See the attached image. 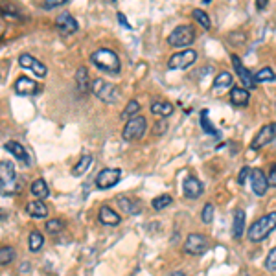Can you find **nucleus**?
<instances>
[{"label": "nucleus", "mask_w": 276, "mask_h": 276, "mask_svg": "<svg viewBox=\"0 0 276 276\" xmlns=\"http://www.w3.org/2000/svg\"><path fill=\"white\" fill-rule=\"evenodd\" d=\"M90 61L98 70L105 72V74L118 76L120 70H122V63H120L118 54L113 50H109V48H100V50H96L90 56Z\"/></svg>", "instance_id": "1"}, {"label": "nucleus", "mask_w": 276, "mask_h": 276, "mask_svg": "<svg viewBox=\"0 0 276 276\" xmlns=\"http://www.w3.org/2000/svg\"><path fill=\"white\" fill-rule=\"evenodd\" d=\"M21 182H19V175H17L15 166L10 160H0V194L4 197L19 194Z\"/></svg>", "instance_id": "2"}, {"label": "nucleus", "mask_w": 276, "mask_h": 276, "mask_svg": "<svg viewBox=\"0 0 276 276\" xmlns=\"http://www.w3.org/2000/svg\"><path fill=\"white\" fill-rule=\"evenodd\" d=\"M272 230H276V212H269L263 217H260L256 223H252L251 228L247 230V238L252 243H260L265 238H269Z\"/></svg>", "instance_id": "3"}, {"label": "nucleus", "mask_w": 276, "mask_h": 276, "mask_svg": "<svg viewBox=\"0 0 276 276\" xmlns=\"http://www.w3.org/2000/svg\"><path fill=\"white\" fill-rule=\"evenodd\" d=\"M90 92L98 98V100H102L103 103H109V105L116 103L118 98H120V92H118L116 85L105 81V79H94V81H92Z\"/></svg>", "instance_id": "4"}, {"label": "nucleus", "mask_w": 276, "mask_h": 276, "mask_svg": "<svg viewBox=\"0 0 276 276\" xmlns=\"http://www.w3.org/2000/svg\"><path fill=\"white\" fill-rule=\"evenodd\" d=\"M195 41V30L188 24L177 26L171 33L168 35V44L173 48H180V46H190Z\"/></svg>", "instance_id": "5"}, {"label": "nucleus", "mask_w": 276, "mask_h": 276, "mask_svg": "<svg viewBox=\"0 0 276 276\" xmlns=\"http://www.w3.org/2000/svg\"><path fill=\"white\" fill-rule=\"evenodd\" d=\"M208 247H210L208 238H206L205 234L194 232V234H190L188 238H186V241H184V245H182V251H184V254L201 256L208 251Z\"/></svg>", "instance_id": "6"}, {"label": "nucleus", "mask_w": 276, "mask_h": 276, "mask_svg": "<svg viewBox=\"0 0 276 276\" xmlns=\"http://www.w3.org/2000/svg\"><path fill=\"white\" fill-rule=\"evenodd\" d=\"M146 129H148V120L138 114V116L131 118V120L125 123L122 134L127 142H134V140H140V138L146 134Z\"/></svg>", "instance_id": "7"}, {"label": "nucleus", "mask_w": 276, "mask_h": 276, "mask_svg": "<svg viewBox=\"0 0 276 276\" xmlns=\"http://www.w3.org/2000/svg\"><path fill=\"white\" fill-rule=\"evenodd\" d=\"M195 61H197V52H195L194 48H188V50H180L169 57L168 68L169 70H186V68L192 67Z\"/></svg>", "instance_id": "8"}, {"label": "nucleus", "mask_w": 276, "mask_h": 276, "mask_svg": "<svg viewBox=\"0 0 276 276\" xmlns=\"http://www.w3.org/2000/svg\"><path fill=\"white\" fill-rule=\"evenodd\" d=\"M122 169L120 168H105L96 175V186L100 190H111L120 182Z\"/></svg>", "instance_id": "9"}, {"label": "nucleus", "mask_w": 276, "mask_h": 276, "mask_svg": "<svg viewBox=\"0 0 276 276\" xmlns=\"http://www.w3.org/2000/svg\"><path fill=\"white\" fill-rule=\"evenodd\" d=\"M19 65H21L24 70H30L35 77H41V79H44L46 74H48V68H46L44 63L39 61L37 57L30 56V54H21V56H19Z\"/></svg>", "instance_id": "10"}, {"label": "nucleus", "mask_w": 276, "mask_h": 276, "mask_svg": "<svg viewBox=\"0 0 276 276\" xmlns=\"http://www.w3.org/2000/svg\"><path fill=\"white\" fill-rule=\"evenodd\" d=\"M232 67L236 70V76L240 77V81L243 83V88L245 90H254L256 88V81H254V74H251L249 68H245V65L241 63V59L238 56H232Z\"/></svg>", "instance_id": "11"}, {"label": "nucleus", "mask_w": 276, "mask_h": 276, "mask_svg": "<svg viewBox=\"0 0 276 276\" xmlns=\"http://www.w3.org/2000/svg\"><path fill=\"white\" fill-rule=\"evenodd\" d=\"M13 90H15V94H19V96H35V94L41 92V85H39L35 79H31V77L21 76V77H17L15 85H13Z\"/></svg>", "instance_id": "12"}, {"label": "nucleus", "mask_w": 276, "mask_h": 276, "mask_svg": "<svg viewBox=\"0 0 276 276\" xmlns=\"http://www.w3.org/2000/svg\"><path fill=\"white\" fill-rule=\"evenodd\" d=\"M274 140H276V123H267L265 127H261L258 131V134H256L251 144V148L261 149L265 148V146H269L271 142H274Z\"/></svg>", "instance_id": "13"}, {"label": "nucleus", "mask_w": 276, "mask_h": 276, "mask_svg": "<svg viewBox=\"0 0 276 276\" xmlns=\"http://www.w3.org/2000/svg\"><path fill=\"white\" fill-rule=\"evenodd\" d=\"M249 179H251L252 192H254L258 197H263V195L267 194V188H269L265 171H263V169H260V168L251 169V173H249Z\"/></svg>", "instance_id": "14"}, {"label": "nucleus", "mask_w": 276, "mask_h": 276, "mask_svg": "<svg viewBox=\"0 0 276 276\" xmlns=\"http://www.w3.org/2000/svg\"><path fill=\"white\" fill-rule=\"evenodd\" d=\"M98 219H100V223L105 226H118L120 223H122V217H120V214H118L116 210H113L111 206L103 205L100 206V212H98Z\"/></svg>", "instance_id": "15"}, {"label": "nucleus", "mask_w": 276, "mask_h": 276, "mask_svg": "<svg viewBox=\"0 0 276 276\" xmlns=\"http://www.w3.org/2000/svg\"><path fill=\"white\" fill-rule=\"evenodd\" d=\"M4 149L10 155H13V157L19 160V162L24 164V166H30V164H31L30 155H28V151L24 149V146H22V144L15 142V140H10V142L4 144Z\"/></svg>", "instance_id": "16"}, {"label": "nucleus", "mask_w": 276, "mask_h": 276, "mask_svg": "<svg viewBox=\"0 0 276 276\" xmlns=\"http://www.w3.org/2000/svg\"><path fill=\"white\" fill-rule=\"evenodd\" d=\"M203 182L199 179H195V177H186L182 182V192L184 195L188 197V199H199L201 195H203Z\"/></svg>", "instance_id": "17"}, {"label": "nucleus", "mask_w": 276, "mask_h": 276, "mask_svg": "<svg viewBox=\"0 0 276 276\" xmlns=\"http://www.w3.org/2000/svg\"><path fill=\"white\" fill-rule=\"evenodd\" d=\"M56 24L63 33H68V35H70V33H76V31L79 30V24H77V21L70 13H61V15L56 19Z\"/></svg>", "instance_id": "18"}, {"label": "nucleus", "mask_w": 276, "mask_h": 276, "mask_svg": "<svg viewBox=\"0 0 276 276\" xmlns=\"http://www.w3.org/2000/svg\"><path fill=\"white\" fill-rule=\"evenodd\" d=\"M116 203H118V208H122L123 214H127V215H138L140 212H142V208H140V203H138L136 199L125 197V195L118 197Z\"/></svg>", "instance_id": "19"}, {"label": "nucleus", "mask_w": 276, "mask_h": 276, "mask_svg": "<svg viewBox=\"0 0 276 276\" xmlns=\"http://www.w3.org/2000/svg\"><path fill=\"white\" fill-rule=\"evenodd\" d=\"M245 223H247L245 210L238 208L234 212V223H232V236H234L236 240L243 238V232H245Z\"/></svg>", "instance_id": "20"}, {"label": "nucleus", "mask_w": 276, "mask_h": 276, "mask_svg": "<svg viewBox=\"0 0 276 276\" xmlns=\"http://www.w3.org/2000/svg\"><path fill=\"white\" fill-rule=\"evenodd\" d=\"M230 102L234 103L236 107H247L251 102V92L245 90L243 87H232L230 90Z\"/></svg>", "instance_id": "21"}, {"label": "nucleus", "mask_w": 276, "mask_h": 276, "mask_svg": "<svg viewBox=\"0 0 276 276\" xmlns=\"http://www.w3.org/2000/svg\"><path fill=\"white\" fill-rule=\"evenodd\" d=\"M26 212L31 215V217H35V219H44L48 217V206L44 205V201H31L26 205Z\"/></svg>", "instance_id": "22"}, {"label": "nucleus", "mask_w": 276, "mask_h": 276, "mask_svg": "<svg viewBox=\"0 0 276 276\" xmlns=\"http://www.w3.org/2000/svg\"><path fill=\"white\" fill-rule=\"evenodd\" d=\"M76 87L79 92H83V94H87V92H90V77H88V70L85 67H79L76 72Z\"/></svg>", "instance_id": "23"}, {"label": "nucleus", "mask_w": 276, "mask_h": 276, "mask_svg": "<svg viewBox=\"0 0 276 276\" xmlns=\"http://www.w3.org/2000/svg\"><path fill=\"white\" fill-rule=\"evenodd\" d=\"M92 162H94L92 155H83L81 159L77 160V164H74V168H72V175H74V177H81V175H85L88 169L92 168Z\"/></svg>", "instance_id": "24"}, {"label": "nucleus", "mask_w": 276, "mask_h": 276, "mask_svg": "<svg viewBox=\"0 0 276 276\" xmlns=\"http://www.w3.org/2000/svg\"><path fill=\"white\" fill-rule=\"evenodd\" d=\"M232 81H234V76H232L230 72L223 70L221 74H217L214 79V92H221V90H225V88L232 87Z\"/></svg>", "instance_id": "25"}, {"label": "nucleus", "mask_w": 276, "mask_h": 276, "mask_svg": "<svg viewBox=\"0 0 276 276\" xmlns=\"http://www.w3.org/2000/svg\"><path fill=\"white\" fill-rule=\"evenodd\" d=\"M31 194L39 201L46 199V197L50 195V188H48V184L44 182V179H35L31 182Z\"/></svg>", "instance_id": "26"}, {"label": "nucleus", "mask_w": 276, "mask_h": 276, "mask_svg": "<svg viewBox=\"0 0 276 276\" xmlns=\"http://www.w3.org/2000/svg\"><path fill=\"white\" fill-rule=\"evenodd\" d=\"M149 109H151V113H153L155 116H160V118H168L173 114V105L169 102H155Z\"/></svg>", "instance_id": "27"}, {"label": "nucleus", "mask_w": 276, "mask_h": 276, "mask_svg": "<svg viewBox=\"0 0 276 276\" xmlns=\"http://www.w3.org/2000/svg\"><path fill=\"white\" fill-rule=\"evenodd\" d=\"M44 245V236L39 232V230H31L30 238H28V247H30L31 252H39Z\"/></svg>", "instance_id": "28"}, {"label": "nucleus", "mask_w": 276, "mask_h": 276, "mask_svg": "<svg viewBox=\"0 0 276 276\" xmlns=\"http://www.w3.org/2000/svg\"><path fill=\"white\" fill-rule=\"evenodd\" d=\"M15 256H17V252L11 245L0 247V265H10V263H13Z\"/></svg>", "instance_id": "29"}, {"label": "nucleus", "mask_w": 276, "mask_h": 276, "mask_svg": "<svg viewBox=\"0 0 276 276\" xmlns=\"http://www.w3.org/2000/svg\"><path fill=\"white\" fill-rule=\"evenodd\" d=\"M138 113H140V103L136 102V100H131V102L125 105V109L122 111V120H131V118H134V116H138Z\"/></svg>", "instance_id": "30"}, {"label": "nucleus", "mask_w": 276, "mask_h": 276, "mask_svg": "<svg viewBox=\"0 0 276 276\" xmlns=\"http://www.w3.org/2000/svg\"><path fill=\"white\" fill-rule=\"evenodd\" d=\"M254 81H256V85H258V83H265V81H276V74L272 72V68L265 67V68H261V70L256 72Z\"/></svg>", "instance_id": "31"}, {"label": "nucleus", "mask_w": 276, "mask_h": 276, "mask_svg": "<svg viewBox=\"0 0 276 276\" xmlns=\"http://www.w3.org/2000/svg\"><path fill=\"white\" fill-rule=\"evenodd\" d=\"M201 127H203V131H205L206 134H210V136H217L219 134V131L212 125V122L208 120V111H201Z\"/></svg>", "instance_id": "32"}, {"label": "nucleus", "mask_w": 276, "mask_h": 276, "mask_svg": "<svg viewBox=\"0 0 276 276\" xmlns=\"http://www.w3.org/2000/svg\"><path fill=\"white\" fill-rule=\"evenodd\" d=\"M192 15H194V19L197 22H199L205 30H210L212 28V21H210V17H208V13L206 11H203V10H199V8H195L194 11H192Z\"/></svg>", "instance_id": "33"}, {"label": "nucleus", "mask_w": 276, "mask_h": 276, "mask_svg": "<svg viewBox=\"0 0 276 276\" xmlns=\"http://www.w3.org/2000/svg\"><path fill=\"white\" fill-rule=\"evenodd\" d=\"M173 203V199H171V195H168V194H162V195H159V197H155L153 201H151V206H153L157 212L159 210H164V208H168L169 205Z\"/></svg>", "instance_id": "34"}, {"label": "nucleus", "mask_w": 276, "mask_h": 276, "mask_svg": "<svg viewBox=\"0 0 276 276\" xmlns=\"http://www.w3.org/2000/svg\"><path fill=\"white\" fill-rule=\"evenodd\" d=\"M65 228V223L61 219H48L46 221V232L48 234H59Z\"/></svg>", "instance_id": "35"}, {"label": "nucleus", "mask_w": 276, "mask_h": 276, "mask_svg": "<svg viewBox=\"0 0 276 276\" xmlns=\"http://www.w3.org/2000/svg\"><path fill=\"white\" fill-rule=\"evenodd\" d=\"M214 205L212 203H206L205 206H203V212H201V219H203V223L205 225H210L212 221H214Z\"/></svg>", "instance_id": "36"}, {"label": "nucleus", "mask_w": 276, "mask_h": 276, "mask_svg": "<svg viewBox=\"0 0 276 276\" xmlns=\"http://www.w3.org/2000/svg\"><path fill=\"white\" fill-rule=\"evenodd\" d=\"M265 269L269 272H276V247H272L271 252L265 258Z\"/></svg>", "instance_id": "37"}, {"label": "nucleus", "mask_w": 276, "mask_h": 276, "mask_svg": "<svg viewBox=\"0 0 276 276\" xmlns=\"http://www.w3.org/2000/svg\"><path fill=\"white\" fill-rule=\"evenodd\" d=\"M70 0H46V2H42V8L44 10H54V8H61V6L68 4Z\"/></svg>", "instance_id": "38"}, {"label": "nucleus", "mask_w": 276, "mask_h": 276, "mask_svg": "<svg viewBox=\"0 0 276 276\" xmlns=\"http://www.w3.org/2000/svg\"><path fill=\"white\" fill-rule=\"evenodd\" d=\"M249 173H251V168H249V166L241 168L240 175H238V184H240V186H243V184H245V180L249 179Z\"/></svg>", "instance_id": "39"}, {"label": "nucleus", "mask_w": 276, "mask_h": 276, "mask_svg": "<svg viewBox=\"0 0 276 276\" xmlns=\"http://www.w3.org/2000/svg\"><path fill=\"white\" fill-rule=\"evenodd\" d=\"M166 129H168V123H166V120H157V125H155V129H153V133L155 134H162V133H166Z\"/></svg>", "instance_id": "40"}, {"label": "nucleus", "mask_w": 276, "mask_h": 276, "mask_svg": "<svg viewBox=\"0 0 276 276\" xmlns=\"http://www.w3.org/2000/svg\"><path fill=\"white\" fill-rule=\"evenodd\" d=\"M267 184L272 186V188H276V164H272L271 166V171H269V175H267Z\"/></svg>", "instance_id": "41"}, {"label": "nucleus", "mask_w": 276, "mask_h": 276, "mask_svg": "<svg viewBox=\"0 0 276 276\" xmlns=\"http://www.w3.org/2000/svg\"><path fill=\"white\" fill-rule=\"evenodd\" d=\"M118 21H120V24L122 26H125V28H131V24L125 21V15H123V13H118Z\"/></svg>", "instance_id": "42"}, {"label": "nucleus", "mask_w": 276, "mask_h": 276, "mask_svg": "<svg viewBox=\"0 0 276 276\" xmlns=\"http://www.w3.org/2000/svg\"><path fill=\"white\" fill-rule=\"evenodd\" d=\"M256 2H258V4H256V8H258V10H263V8H267L265 0H256Z\"/></svg>", "instance_id": "43"}, {"label": "nucleus", "mask_w": 276, "mask_h": 276, "mask_svg": "<svg viewBox=\"0 0 276 276\" xmlns=\"http://www.w3.org/2000/svg\"><path fill=\"white\" fill-rule=\"evenodd\" d=\"M169 276H186V274H184L182 271H173V272H171V274H169Z\"/></svg>", "instance_id": "44"}, {"label": "nucleus", "mask_w": 276, "mask_h": 276, "mask_svg": "<svg viewBox=\"0 0 276 276\" xmlns=\"http://www.w3.org/2000/svg\"><path fill=\"white\" fill-rule=\"evenodd\" d=\"M28 267H31V265H28V263H22V269H21V271L26 272V271H28Z\"/></svg>", "instance_id": "45"}, {"label": "nucleus", "mask_w": 276, "mask_h": 276, "mask_svg": "<svg viewBox=\"0 0 276 276\" xmlns=\"http://www.w3.org/2000/svg\"><path fill=\"white\" fill-rule=\"evenodd\" d=\"M241 276H251V274H249V272H243V274H241Z\"/></svg>", "instance_id": "46"}]
</instances>
